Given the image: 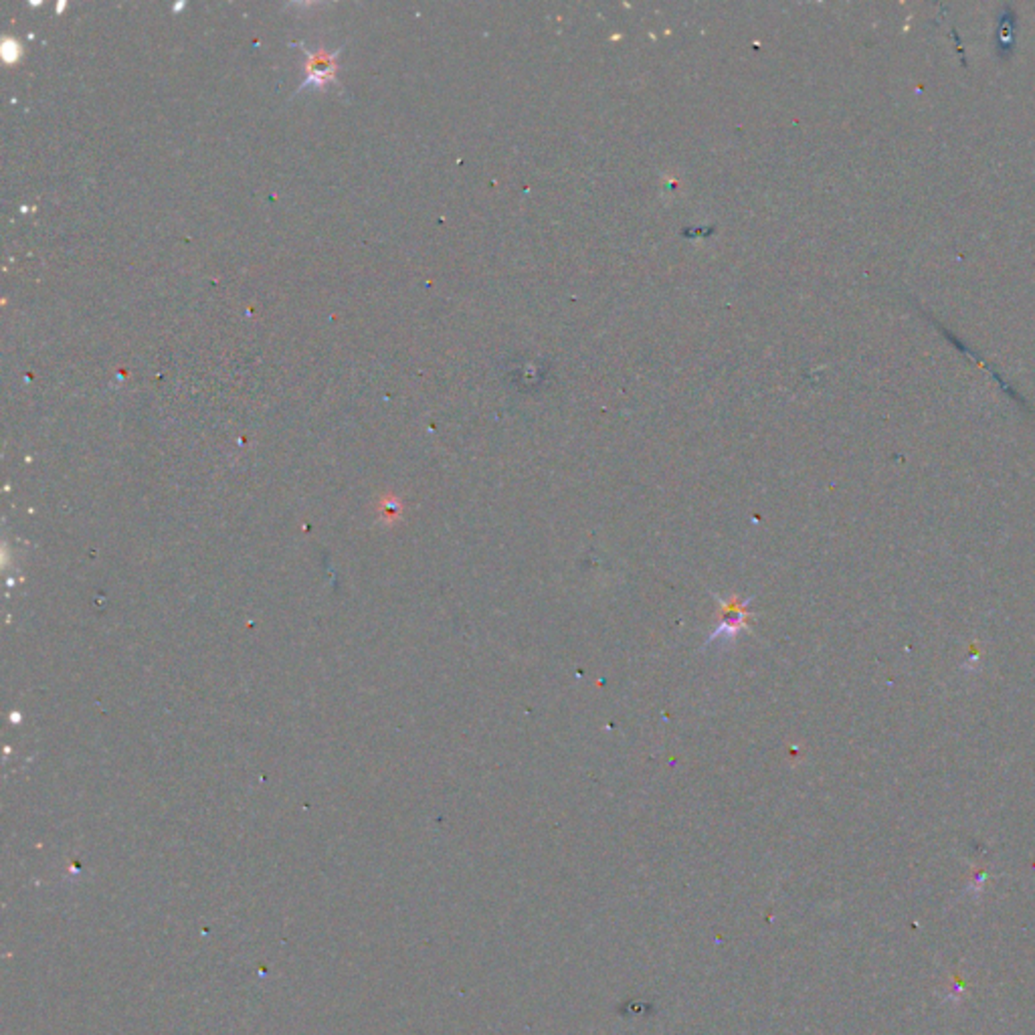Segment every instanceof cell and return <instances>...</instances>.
<instances>
[{"label": "cell", "mask_w": 1035, "mask_h": 1035, "mask_svg": "<svg viewBox=\"0 0 1035 1035\" xmlns=\"http://www.w3.org/2000/svg\"><path fill=\"white\" fill-rule=\"evenodd\" d=\"M338 53H326V51H318V53L310 55V79L305 81V85L310 84H326V79H330L334 76V59H336Z\"/></svg>", "instance_id": "6da1fadb"}, {"label": "cell", "mask_w": 1035, "mask_h": 1035, "mask_svg": "<svg viewBox=\"0 0 1035 1035\" xmlns=\"http://www.w3.org/2000/svg\"><path fill=\"white\" fill-rule=\"evenodd\" d=\"M3 57H4V61H9V63L17 61V59L20 57V44L12 39H6L3 43Z\"/></svg>", "instance_id": "7a4b0ae2"}]
</instances>
